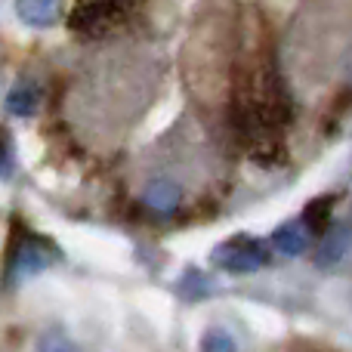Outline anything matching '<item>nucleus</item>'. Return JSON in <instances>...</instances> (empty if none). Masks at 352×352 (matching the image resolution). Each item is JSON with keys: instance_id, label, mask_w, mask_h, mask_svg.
I'll list each match as a JSON object with an SVG mask.
<instances>
[{"instance_id": "obj_3", "label": "nucleus", "mask_w": 352, "mask_h": 352, "mask_svg": "<svg viewBox=\"0 0 352 352\" xmlns=\"http://www.w3.org/2000/svg\"><path fill=\"white\" fill-rule=\"evenodd\" d=\"M130 12V3H74L68 12V25L80 34H105L111 31L121 16Z\"/></svg>"}, {"instance_id": "obj_7", "label": "nucleus", "mask_w": 352, "mask_h": 352, "mask_svg": "<svg viewBox=\"0 0 352 352\" xmlns=\"http://www.w3.org/2000/svg\"><path fill=\"white\" fill-rule=\"evenodd\" d=\"M334 207H337V195H322V198H312L303 210V223L312 235H328L331 223H334Z\"/></svg>"}, {"instance_id": "obj_12", "label": "nucleus", "mask_w": 352, "mask_h": 352, "mask_svg": "<svg viewBox=\"0 0 352 352\" xmlns=\"http://www.w3.org/2000/svg\"><path fill=\"white\" fill-rule=\"evenodd\" d=\"M37 352H78V349H74L72 337H68L65 331L50 328L47 334L41 337V343H37Z\"/></svg>"}, {"instance_id": "obj_6", "label": "nucleus", "mask_w": 352, "mask_h": 352, "mask_svg": "<svg viewBox=\"0 0 352 352\" xmlns=\"http://www.w3.org/2000/svg\"><path fill=\"white\" fill-rule=\"evenodd\" d=\"M349 248H352V229L349 226H337V229H331L328 235L322 238V244H318V250H316V263L322 269L337 266V263L349 254Z\"/></svg>"}, {"instance_id": "obj_4", "label": "nucleus", "mask_w": 352, "mask_h": 352, "mask_svg": "<svg viewBox=\"0 0 352 352\" xmlns=\"http://www.w3.org/2000/svg\"><path fill=\"white\" fill-rule=\"evenodd\" d=\"M269 244H272L278 254H285V256H303L306 250H309V244H312V232L306 229V223L297 217V219L281 223L278 229L272 232Z\"/></svg>"}, {"instance_id": "obj_8", "label": "nucleus", "mask_w": 352, "mask_h": 352, "mask_svg": "<svg viewBox=\"0 0 352 352\" xmlns=\"http://www.w3.org/2000/svg\"><path fill=\"white\" fill-rule=\"evenodd\" d=\"M37 105H41V90L31 80H19L10 90V96H6V109L16 118H31L37 111Z\"/></svg>"}, {"instance_id": "obj_1", "label": "nucleus", "mask_w": 352, "mask_h": 352, "mask_svg": "<svg viewBox=\"0 0 352 352\" xmlns=\"http://www.w3.org/2000/svg\"><path fill=\"white\" fill-rule=\"evenodd\" d=\"M62 260V250L56 248L53 238L31 232L22 219H12L10 226V241H6L3 256V285H22V281L41 275L47 266Z\"/></svg>"}, {"instance_id": "obj_11", "label": "nucleus", "mask_w": 352, "mask_h": 352, "mask_svg": "<svg viewBox=\"0 0 352 352\" xmlns=\"http://www.w3.org/2000/svg\"><path fill=\"white\" fill-rule=\"evenodd\" d=\"M176 291H179V297L201 300V297H207V291H210V285H207V278L198 272V269H188V272L182 275V281H179V285H176Z\"/></svg>"}, {"instance_id": "obj_5", "label": "nucleus", "mask_w": 352, "mask_h": 352, "mask_svg": "<svg viewBox=\"0 0 352 352\" xmlns=\"http://www.w3.org/2000/svg\"><path fill=\"white\" fill-rule=\"evenodd\" d=\"M179 201H182V188L173 179H155L142 192V204L152 213H161V217H170L176 207H179Z\"/></svg>"}, {"instance_id": "obj_9", "label": "nucleus", "mask_w": 352, "mask_h": 352, "mask_svg": "<svg viewBox=\"0 0 352 352\" xmlns=\"http://www.w3.org/2000/svg\"><path fill=\"white\" fill-rule=\"evenodd\" d=\"M16 12L31 28H50V25L56 22L59 6H56L53 0H22V3H16Z\"/></svg>"}, {"instance_id": "obj_2", "label": "nucleus", "mask_w": 352, "mask_h": 352, "mask_svg": "<svg viewBox=\"0 0 352 352\" xmlns=\"http://www.w3.org/2000/svg\"><path fill=\"white\" fill-rule=\"evenodd\" d=\"M272 263V244L254 235H232L210 250V266L229 275H254Z\"/></svg>"}, {"instance_id": "obj_10", "label": "nucleus", "mask_w": 352, "mask_h": 352, "mask_svg": "<svg viewBox=\"0 0 352 352\" xmlns=\"http://www.w3.org/2000/svg\"><path fill=\"white\" fill-rule=\"evenodd\" d=\"M201 352H238V343L229 331L217 324V328L204 331V337H201Z\"/></svg>"}]
</instances>
